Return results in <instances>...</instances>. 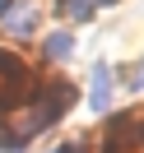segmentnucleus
<instances>
[{"label":"nucleus","instance_id":"1","mask_svg":"<svg viewBox=\"0 0 144 153\" xmlns=\"http://www.w3.org/2000/svg\"><path fill=\"white\" fill-rule=\"evenodd\" d=\"M33 88H37V74L28 70V60L0 47V116H10V111H19V107H28Z\"/></svg>","mask_w":144,"mask_h":153},{"label":"nucleus","instance_id":"2","mask_svg":"<svg viewBox=\"0 0 144 153\" xmlns=\"http://www.w3.org/2000/svg\"><path fill=\"white\" fill-rule=\"evenodd\" d=\"M5 33L10 37H33L37 33V5H10L5 10Z\"/></svg>","mask_w":144,"mask_h":153},{"label":"nucleus","instance_id":"3","mask_svg":"<svg viewBox=\"0 0 144 153\" xmlns=\"http://www.w3.org/2000/svg\"><path fill=\"white\" fill-rule=\"evenodd\" d=\"M75 56V33L70 28H56V33H47V37H42V60H70Z\"/></svg>","mask_w":144,"mask_h":153},{"label":"nucleus","instance_id":"4","mask_svg":"<svg viewBox=\"0 0 144 153\" xmlns=\"http://www.w3.org/2000/svg\"><path fill=\"white\" fill-rule=\"evenodd\" d=\"M88 107L107 111L112 107V65H93V88H88Z\"/></svg>","mask_w":144,"mask_h":153},{"label":"nucleus","instance_id":"5","mask_svg":"<svg viewBox=\"0 0 144 153\" xmlns=\"http://www.w3.org/2000/svg\"><path fill=\"white\" fill-rule=\"evenodd\" d=\"M28 134L19 130V125H10V121H0V153H19V149H28Z\"/></svg>","mask_w":144,"mask_h":153},{"label":"nucleus","instance_id":"6","mask_svg":"<svg viewBox=\"0 0 144 153\" xmlns=\"http://www.w3.org/2000/svg\"><path fill=\"white\" fill-rule=\"evenodd\" d=\"M60 10H65L70 23H88V19H93V10H98V0H60Z\"/></svg>","mask_w":144,"mask_h":153},{"label":"nucleus","instance_id":"7","mask_svg":"<svg viewBox=\"0 0 144 153\" xmlns=\"http://www.w3.org/2000/svg\"><path fill=\"white\" fill-rule=\"evenodd\" d=\"M130 88H135V93H140V88H144V56H140V70H135V74H130Z\"/></svg>","mask_w":144,"mask_h":153},{"label":"nucleus","instance_id":"8","mask_svg":"<svg viewBox=\"0 0 144 153\" xmlns=\"http://www.w3.org/2000/svg\"><path fill=\"white\" fill-rule=\"evenodd\" d=\"M10 5H14V0H0V19H5V10H10Z\"/></svg>","mask_w":144,"mask_h":153}]
</instances>
